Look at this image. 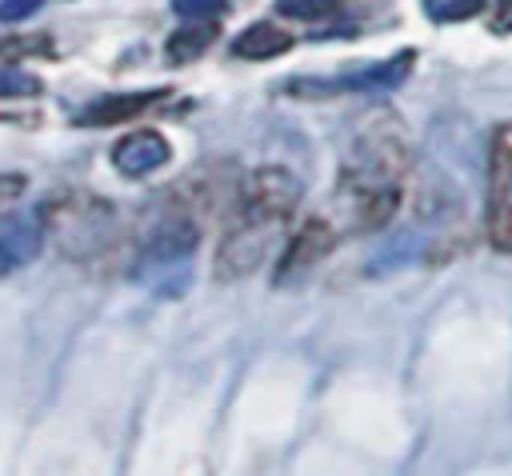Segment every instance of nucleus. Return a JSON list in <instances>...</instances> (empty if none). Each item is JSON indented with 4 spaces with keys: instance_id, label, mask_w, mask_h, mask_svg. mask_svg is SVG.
<instances>
[{
    "instance_id": "nucleus-6",
    "label": "nucleus",
    "mask_w": 512,
    "mask_h": 476,
    "mask_svg": "<svg viewBox=\"0 0 512 476\" xmlns=\"http://www.w3.org/2000/svg\"><path fill=\"white\" fill-rule=\"evenodd\" d=\"M332 244H336V228H332L328 220H308V224L288 240V248H284V256H280L276 280H284V276H292V272H304L308 264H316L320 256H328Z\"/></svg>"
},
{
    "instance_id": "nucleus-8",
    "label": "nucleus",
    "mask_w": 512,
    "mask_h": 476,
    "mask_svg": "<svg viewBox=\"0 0 512 476\" xmlns=\"http://www.w3.org/2000/svg\"><path fill=\"white\" fill-rule=\"evenodd\" d=\"M292 44H296V40H292L284 28H276V24H252V28H244V32L232 40V52H236L240 60H272V56H284Z\"/></svg>"
},
{
    "instance_id": "nucleus-17",
    "label": "nucleus",
    "mask_w": 512,
    "mask_h": 476,
    "mask_svg": "<svg viewBox=\"0 0 512 476\" xmlns=\"http://www.w3.org/2000/svg\"><path fill=\"white\" fill-rule=\"evenodd\" d=\"M488 28H492V32H500V36H504V32H512V0H496Z\"/></svg>"
},
{
    "instance_id": "nucleus-16",
    "label": "nucleus",
    "mask_w": 512,
    "mask_h": 476,
    "mask_svg": "<svg viewBox=\"0 0 512 476\" xmlns=\"http://www.w3.org/2000/svg\"><path fill=\"white\" fill-rule=\"evenodd\" d=\"M36 8H40V0H0V20H20Z\"/></svg>"
},
{
    "instance_id": "nucleus-14",
    "label": "nucleus",
    "mask_w": 512,
    "mask_h": 476,
    "mask_svg": "<svg viewBox=\"0 0 512 476\" xmlns=\"http://www.w3.org/2000/svg\"><path fill=\"white\" fill-rule=\"evenodd\" d=\"M172 8H176L184 20H220L224 0H172Z\"/></svg>"
},
{
    "instance_id": "nucleus-15",
    "label": "nucleus",
    "mask_w": 512,
    "mask_h": 476,
    "mask_svg": "<svg viewBox=\"0 0 512 476\" xmlns=\"http://www.w3.org/2000/svg\"><path fill=\"white\" fill-rule=\"evenodd\" d=\"M40 80L24 72H0V96H36Z\"/></svg>"
},
{
    "instance_id": "nucleus-7",
    "label": "nucleus",
    "mask_w": 512,
    "mask_h": 476,
    "mask_svg": "<svg viewBox=\"0 0 512 476\" xmlns=\"http://www.w3.org/2000/svg\"><path fill=\"white\" fill-rule=\"evenodd\" d=\"M164 96H168L164 88L128 92V96H108V100H100V104L84 108V112L76 116V124H96V128H104V124H120V120H132V116L148 112V108H152V104H160Z\"/></svg>"
},
{
    "instance_id": "nucleus-5",
    "label": "nucleus",
    "mask_w": 512,
    "mask_h": 476,
    "mask_svg": "<svg viewBox=\"0 0 512 476\" xmlns=\"http://www.w3.org/2000/svg\"><path fill=\"white\" fill-rule=\"evenodd\" d=\"M168 156H172V148L160 132H132V136L116 140V148H112V164L124 176H148V172L164 168Z\"/></svg>"
},
{
    "instance_id": "nucleus-3",
    "label": "nucleus",
    "mask_w": 512,
    "mask_h": 476,
    "mask_svg": "<svg viewBox=\"0 0 512 476\" xmlns=\"http://www.w3.org/2000/svg\"><path fill=\"white\" fill-rule=\"evenodd\" d=\"M416 56L412 52H400L392 60H380L372 68H360V72H348L340 80H292L288 92L292 96H320V92H380V88H396L408 80Z\"/></svg>"
},
{
    "instance_id": "nucleus-12",
    "label": "nucleus",
    "mask_w": 512,
    "mask_h": 476,
    "mask_svg": "<svg viewBox=\"0 0 512 476\" xmlns=\"http://www.w3.org/2000/svg\"><path fill=\"white\" fill-rule=\"evenodd\" d=\"M484 12V0H424V16L436 24H460Z\"/></svg>"
},
{
    "instance_id": "nucleus-1",
    "label": "nucleus",
    "mask_w": 512,
    "mask_h": 476,
    "mask_svg": "<svg viewBox=\"0 0 512 476\" xmlns=\"http://www.w3.org/2000/svg\"><path fill=\"white\" fill-rule=\"evenodd\" d=\"M404 172H408L404 124L388 112H376L352 136L348 160L336 180V204L344 208L348 224L360 232H372L384 220H392V212L400 204Z\"/></svg>"
},
{
    "instance_id": "nucleus-2",
    "label": "nucleus",
    "mask_w": 512,
    "mask_h": 476,
    "mask_svg": "<svg viewBox=\"0 0 512 476\" xmlns=\"http://www.w3.org/2000/svg\"><path fill=\"white\" fill-rule=\"evenodd\" d=\"M300 200V180L288 168H260L244 180L232 204V224L216 252V276H248L280 236L284 220Z\"/></svg>"
},
{
    "instance_id": "nucleus-13",
    "label": "nucleus",
    "mask_w": 512,
    "mask_h": 476,
    "mask_svg": "<svg viewBox=\"0 0 512 476\" xmlns=\"http://www.w3.org/2000/svg\"><path fill=\"white\" fill-rule=\"evenodd\" d=\"M276 12L296 20H324L340 12V0H276Z\"/></svg>"
},
{
    "instance_id": "nucleus-4",
    "label": "nucleus",
    "mask_w": 512,
    "mask_h": 476,
    "mask_svg": "<svg viewBox=\"0 0 512 476\" xmlns=\"http://www.w3.org/2000/svg\"><path fill=\"white\" fill-rule=\"evenodd\" d=\"M44 240V212H20L0 220V276L24 268Z\"/></svg>"
},
{
    "instance_id": "nucleus-10",
    "label": "nucleus",
    "mask_w": 512,
    "mask_h": 476,
    "mask_svg": "<svg viewBox=\"0 0 512 476\" xmlns=\"http://www.w3.org/2000/svg\"><path fill=\"white\" fill-rule=\"evenodd\" d=\"M488 244L496 252H512V188L492 192V208H488Z\"/></svg>"
},
{
    "instance_id": "nucleus-11",
    "label": "nucleus",
    "mask_w": 512,
    "mask_h": 476,
    "mask_svg": "<svg viewBox=\"0 0 512 476\" xmlns=\"http://www.w3.org/2000/svg\"><path fill=\"white\" fill-rule=\"evenodd\" d=\"M512 188V124L492 132V192Z\"/></svg>"
},
{
    "instance_id": "nucleus-9",
    "label": "nucleus",
    "mask_w": 512,
    "mask_h": 476,
    "mask_svg": "<svg viewBox=\"0 0 512 476\" xmlns=\"http://www.w3.org/2000/svg\"><path fill=\"white\" fill-rule=\"evenodd\" d=\"M216 40V20H192V28H180L168 36V56L172 60H192Z\"/></svg>"
}]
</instances>
